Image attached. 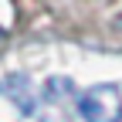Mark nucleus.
Returning a JSON list of instances; mask_svg holds the SVG:
<instances>
[{
    "mask_svg": "<svg viewBox=\"0 0 122 122\" xmlns=\"http://www.w3.org/2000/svg\"><path fill=\"white\" fill-rule=\"evenodd\" d=\"M41 122H71L68 112H65V105H58V98H54L51 88H44V112H41Z\"/></svg>",
    "mask_w": 122,
    "mask_h": 122,
    "instance_id": "7ed1b4c3",
    "label": "nucleus"
},
{
    "mask_svg": "<svg viewBox=\"0 0 122 122\" xmlns=\"http://www.w3.org/2000/svg\"><path fill=\"white\" fill-rule=\"evenodd\" d=\"M85 122H122V92L115 85H95L78 98Z\"/></svg>",
    "mask_w": 122,
    "mask_h": 122,
    "instance_id": "f257e3e1",
    "label": "nucleus"
},
{
    "mask_svg": "<svg viewBox=\"0 0 122 122\" xmlns=\"http://www.w3.org/2000/svg\"><path fill=\"white\" fill-rule=\"evenodd\" d=\"M115 27H122V14H119V20H115Z\"/></svg>",
    "mask_w": 122,
    "mask_h": 122,
    "instance_id": "20e7f679",
    "label": "nucleus"
},
{
    "mask_svg": "<svg viewBox=\"0 0 122 122\" xmlns=\"http://www.w3.org/2000/svg\"><path fill=\"white\" fill-rule=\"evenodd\" d=\"M4 88L10 92L14 98H17V109H20V112H34V109H37V102H34V88L27 85L24 75H10Z\"/></svg>",
    "mask_w": 122,
    "mask_h": 122,
    "instance_id": "f03ea898",
    "label": "nucleus"
}]
</instances>
